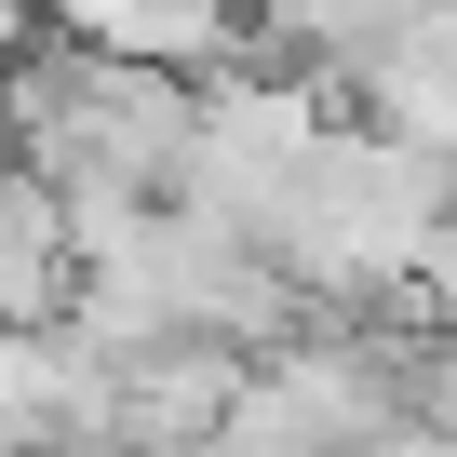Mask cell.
<instances>
[{
  "instance_id": "7a4b0ae2",
  "label": "cell",
  "mask_w": 457,
  "mask_h": 457,
  "mask_svg": "<svg viewBox=\"0 0 457 457\" xmlns=\"http://www.w3.org/2000/svg\"><path fill=\"white\" fill-rule=\"evenodd\" d=\"M188 135H202L188 68H135V54H95V41L28 54L14 81H0V148H14L28 175H54V188H135V202H162L175 162H188Z\"/></svg>"
},
{
  "instance_id": "277c9868",
  "label": "cell",
  "mask_w": 457,
  "mask_h": 457,
  "mask_svg": "<svg viewBox=\"0 0 457 457\" xmlns=\"http://www.w3.org/2000/svg\"><path fill=\"white\" fill-rule=\"evenodd\" d=\"M68 283H81V256H68V188L0 148V323H54Z\"/></svg>"
},
{
  "instance_id": "6da1fadb",
  "label": "cell",
  "mask_w": 457,
  "mask_h": 457,
  "mask_svg": "<svg viewBox=\"0 0 457 457\" xmlns=\"http://www.w3.org/2000/svg\"><path fill=\"white\" fill-rule=\"evenodd\" d=\"M457 228V175L403 135H310L283 162V215H270V270L296 296H390L444 256Z\"/></svg>"
},
{
  "instance_id": "9c48e42d",
  "label": "cell",
  "mask_w": 457,
  "mask_h": 457,
  "mask_svg": "<svg viewBox=\"0 0 457 457\" xmlns=\"http://www.w3.org/2000/svg\"><path fill=\"white\" fill-rule=\"evenodd\" d=\"M363 457H457V444H444V430H417V417H403V430H377V444H363Z\"/></svg>"
},
{
  "instance_id": "52a82bcc",
  "label": "cell",
  "mask_w": 457,
  "mask_h": 457,
  "mask_svg": "<svg viewBox=\"0 0 457 457\" xmlns=\"http://www.w3.org/2000/svg\"><path fill=\"white\" fill-rule=\"evenodd\" d=\"M390 390H403V417H417V430H444V444H457V337H390Z\"/></svg>"
},
{
  "instance_id": "8992f818",
  "label": "cell",
  "mask_w": 457,
  "mask_h": 457,
  "mask_svg": "<svg viewBox=\"0 0 457 457\" xmlns=\"http://www.w3.org/2000/svg\"><path fill=\"white\" fill-rule=\"evenodd\" d=\"M363 81H377V135H403V148H430V162L457 175V41L417 28V41H390Z\"/></svg>"
},
{
  "instance_id": "3957f363",
  "label": "cell",
  "mask_w": 457,
  "mask_h": 457,
  "mask_svg": "<svg viewBox=\"0 0 457 457\" xmlns=\"http://www.w3.org/2000/svg\"><path fill=\"white\" fill-rule=\"evenodd\" d=\"M243 350L228 337H148L121 350V390H108V457H162V444H215L228 403H243Z\"/></svg>"
},
{
  "instance_id": "5b68a950",
  "label": "cell",
  "mask_w": 457,
  "mask_h": 457,
  "mask_svg": "<svg viewBox=\"0 0 457 457\" xmlns=\"http://www.w3.org/2000/svg\"><path fill=\"white\" fill-rule=\"evenodd\" d=\"M68 41L135 54V68H215V41L243 28V0H54Z\"/></svg>"
},
{
  "instance_id": "30bf717a",
  "label": "cell",
  "mask_w": 457,
  "mask_h": 457,
  "mask_svg": "<svg viewBox=\"0 0 457 457\" xmlns=\"http://www.w3.org/2000/svg\"><path fill=\"white\" fill-rule=\"evenodd\" d=\"M28 28H41V0H0V54H28Z\"/></svg>"
},
{
  "instance_id": "ba28073f",
  "label": "cell",
  "mask_w": 457,
  "mask_h": 457,
  "mask_svg": "<svg viewBox=\"0 0 457 457\" xmlns=\"http://www.w3.org/2000/svg\"><path fill=\"white\" fill-rule=\"evenodd\" d=\"M417 283H430V310H444V337H457V228H444V256H430Z\"/></svg>"
}]
</instances>
